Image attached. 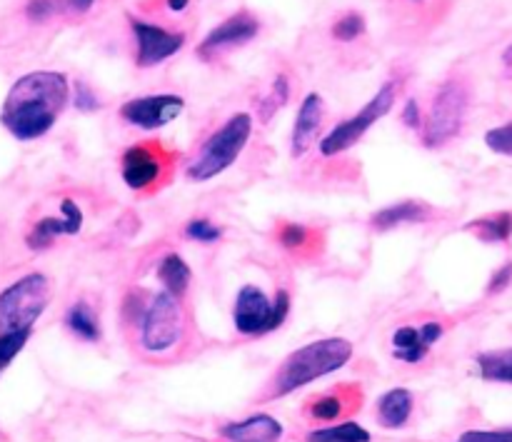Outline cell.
<instances>
[{
  "instance_id": "1",
  "label": "cell",
  "mask_w": 512,
  "mask_h": 442,
  "mask_svg": "<svg viewBox=\"0 0 512 442\" xmlns=\"http://www.w3.org/2000/svg\"><path fill=\"white\" fill-rule=\"evenodd\" d=\"M70 103V80L60 70H33L10 85L0 110V123L20 143L43 138Z\"/></svg>"
},
{
  "instance_id": "2",
  "label": "cell",
  "mask_w": 512,
  "mask_h": 442,
  "mask_svg": "<svg viewBox=\"0 0 512 442\" xmlns=\"http://www.w3.org/2000/svg\"><path fill=\"white\" fill-rule=\"evenodd\" d=\"M353 343L345 338H320L313 343L303 345V348L293 350L283 363L275 368L270 380L265 383L263 393L258 395L260 403H270V400H280L293 395L295 390L305 388V385L315 383L320 378L338 373L353 358Z\"/></svg>"
},
{
  "instance_id": "3",
  "label": "cell",
  "mask_w": 512,
  "mask_h": 442,
  "mask_svg": "<svg viewBox=\"0 0 512 442\" xmlns=\"http://www.w3.org/2000/svg\"><path fill=\"white\" fill-rule=\"evenodd\" d=\"M190 318L183 298L160 288L158 293H148L138 320L128 333L135 335L140 353L148 358H168L178 353L180 345L188 338Z\"/></svg>"
},
{
  "instance_id": "4",
  "label": "cell",
  "mask_w": 512,
  "mask_h": 442,
  "mask_svg": "<svg viewBox=\"0 0 512 442\" xmlns=\"http://www.w3.org/2000/svg\"><path fill=\"white\" fill-rule=\"evenodd\" d=\"M250 135H253V115H230L220 128L208 135L195 158L185 165V178L190 183H210L213 178L223 175L225 170L238 163L243 150L248 148Z\"/></svg>"
},
{
  "instance_id": "5",
  "label": "cell",
  "mask_w": 512,
  "mask_h": 442,
  "mask_svg": "<svg viewBox=\"0 0 512 442\" xmlns=\"http://www.w3.org/2000/svg\"><path fill=\"white\" fill-rule=\"evenodd\" d=\"M293 298L285 288L273 295L258 285L248 283L238 290L233 303V328L240 338H265L285 325Z\"/></svg>"
},
{
  "instance_id": "6",
  "label": "cell",
  "mask_w": 512,
  "mask_h": 442,
  "mask_svg": "<svg viewBox=\"0 0 512 442\" xmlns=\"http://www.w3.org/2000/svg\"><path fill=\"white\" fill-rule=\"evenodd\" d=\"M470 110V85L463 78H448L440 83L425 110V123L420 130V143L425 148H443L458 138L465 128Z\"/></svg>"
},
{
  "instance_id": "7",
  "label": "cell",
  "mask_w": 512,
  "mask_h": 442,
  "mask_svg": "<svg viewBox=\"0 0 512 442\" xmlns=\"http://www.w3.org/2000/svg\"><path fill=\"white\" fill-rule=\"evenodd\" d=\"M175 153L158 140H143L120 155V178L135 195H155L173 180Z\"/></svg>"
},
{
  "instance_id": "8",
  "label": "cell",
  "mask_w": 512,
  "mask_h": 442,
  "mask_svg": "<svg viewBox=\"0 0 512 442\" xmlns=\"http://www.w3.org/2000/svg\"><path fill=\"white\" fill-rule=\"evenodd\" d=\"M400 90H403V80H385V83L380 85L378 93L363 105L360 113L350 115L343 123L333 125V128L320 138V155H323V158H335V155L345 153V150H350L353 145H358L360 140L365 138V133L395 108Z\"/></svg>"
},
{
  "instance_id": "9",
  "label": "cell",
  "mask_w": 512,
  "mask_h": 442,
  "mask_svg": "<svg viewBox=\"0 0 512 442\" xmlns=\"http://www.w3.org/2000/svg\"><path fill=\"white\" fill-rule=\"evenodd\" d=\"M50 280L43 273H28L0 293V333L33 330L50 305Z\"/></svg>"
},
{
  "instance_id": "10",
  "label": "cell",
  "mask_w": 512,
  "mask_h": 442,
  "mask_svg": "<svg viewBox=\"0 0 512 442\" xmlns=\"http://www.w3.org/2000/svg\"><path fill=\"white\" fill-rule=\"evenodd\" d=\"M130 35H133V60L138 68H155V65L165 63L188 43V33L183 30L165 28V25L153 23V20L135 18L128 15Z\"/></svg>"
},
{
  "instance_id": "11",
  "label": "cell",
  "mask_w": 512,
  "mask_h": 442,
  "mask_svg": "<svg viewBox=\"0 0 512 442\" xmlns=\"http://www.w3.org/2000/svg\"><path fill=\"white\" fill-rule=\"evenodd\" d=\"M445 333H448V320L433 318V315L403 323L390 335V355L403 365H420L430 358Z\"/></svg>"
},
{
  "instance_id": "12",
  "label": "cell",
  "mask_w": 512,
  "mask_h": 442,
  "mask_svg": "<svg viewBox=\"0 0 512 442\" xmlns=\"http://www.w3.org/2000/svg\"><path fill=\"white\" fill-rule=\"evenodd\" d=\"M260 28H263V25H260V18H255L250 10H238V13H233L230 18H225L223 23L215 25V28L200 40L195 55H198L203 63H215V60L225 58V55L233 53V50L245 48L248 43H253L260 35Z\"/></svg>"
},
{
  "instance_id": "13",
  "label": "cell",
  "mask_w": 512,
  "mask_h": 442,
  "mask_svg": "<svg viewBox=\"0 0 512 442\" xmlns=\"http://www.w3.org/2000/svg\"><path fill=\"white\" fill-rule=\"evenodd\" d=\"M185 110V98L175 93H155L130 98L120 105L118 115L123 123L138 130H158L178 120Z\"/></svg>"
},
{
  "instance_id": "14",
  "label": "cell",
  "mask_w": 512,
  "mask_h": 442,
  "mask_svg": "<svg viewBox=\"0 0 512 442\" xmlns=\"http://www.w3.org/2000/svg\"><path fill=\"white\" fill-rule=\"evenodd\" d=\"M85 213L73 198H63L58 203V210L50 215H43L40 220H35L33 228L25 235V245L35 253L40 250H48L58 243L60 238H70V235H78L83 230Z\"/></svg>"
},
{
  "instance_id": "15",
  "label": "cell",
  "mask_w": 512,
  "mask_h": 442,
  "mask_svg": "<svg viewBox=\"0 0 512 442\" xmlns=\"http://www.w3.org/2000/svg\"><path fill=\"white\" fill-rule=\"evenodd\" d=\"M363 405V390L358 385H340V388L328 390L323 395H315L305 403L303 415L310 423H338L348 418Z\"/></svg>"
},
{
  "instance_id": "16",
  "label": "cell",
  "mask_w": 512,
  "mask_h": 442,
  "mask_svg": "<svg viewBox=\"0 0 512 442\" xmlns=\"http://www.w3.org/2000/svg\"><path fill=\"white\" fill-rule=\"evenodd\" d=\"M325 120V100L320 93H308L295 113L293 130H290V155L303 158L315 143H320V130Z\"/></svg>"
},
{
  "instance_id": "17",
  "label": "cell",
  "mask_w": 512,
  "mask_h": 442,
  "mask_svg": "<svg viewBox=\"0 0 512 442\" xmlns=\"http://www.w3.org/2000/svg\"><path fill=\"white\" fill-rule=\"evenodd\" d=\"M275 240H278L280 248L285 253H290L298 260H313L323 253V230L310 228L305 223H290V220H283V223L275 228Z\"/></svg>"
},
{
  "instance_id": "18",
  "label": "cell",
  "mask_w": 512,
  "mask_h": 442,
  "mask_svg": "<svg viewBox=\"0 0 512 442\" xmlns=\"http://www.w3.org/2000/svg\"><path fill=\"white\" fill-rule=\"evenodd\" d=\"M435 218L433 205L423 203V200H400V203L388 205V208L378 210L370 215V228L385 233V230L400 228V225H420Z\"/></svg>"
},
{
  "instance_id": "19",
  "label": "cell",
  "mask_w": 512,
  "mask_h": 442,
  "mask_svg": "<svg viewBox=\"0 0 512 442\" xmlns=\"http://www.w3.org/2000/svg\"><path fill=\"white\" fill-rule=\"evenodd\" d=\"M220 435L228 442H280L283 440V423L273 415L258 413L223 425Z\"/></svg>"
},
{
  "instance_id": "20",
  "label": "cell",
  "mask_w": 512,
  "mask_h": 442,
  "mask_svg": "<svg viewBox=\"0 0 512 442\" xmlns=\"http://www.w3.org/2000/svg\"><path fill=\"white\" fill-rule=\"evenodd\" d=\"M415 413V395L408 388H393L375 403V420L385 430H400L410 423Z\"/></svg>"
},
{
  "instance_id": "21",
  "label": "cell",
  "mask_w": 512,
  "mask_h": 442,
  "mask_svg": "<svg viewBox=\"0 0 512 442\" xmlns=\"http://www.w3.org/2000/svg\"><path fill=\"white\" fill-rule=\"evenodd\" d=\"M65 328L80 343H100L103 340V323H100V313L95 310L93 303L88 300H75L63 318Z\"/></svg>"
},
{
  "instance_id": "22",
  "label": "cell",
  "mask_w": 512,
  "mask_h": 442,
  "mask_svg": "<svg viewBox=\"0 0 512 442\" xmlns=\"http://www.w3.org/2000/svg\"><path fill=\"white\" fill-rule=\"evenodd\" d=\"M155 278H158L160 288L185 300L190 285H193V268L185 263L183 255L165 253L155 265Z\"/></svg>"
},
{
  "instance_id": "23",
  "label": "cell",
  "mask_w": 512,
  "mask_h": 442,
  "mask_svg": "<svg viewBox=\"0 0 512 442\" xmlns=\"http://www.w3.org/2000/svg\"><path fill=\"white\" fill-rule=\"evenodd\" d=\"M465 233L473 235L478 243L498 245L508 243L512 238V213L510 210H498V213H488L483 218H475L465 225Z\"/></svg>"
},
{
  "instance_id": "24",
  "label": "cell",
  "mask_w": 512,
  "mask_h": 442,
  "mask_svg": "<svg viewBox=\"0 0 512 442\" xmlns=\"http://www.w3.org/2000/svg\"><path fill=\"white\" fill-rule=\"evenodd\" d=\"M475 368L485 383L512 385V348L488 350L475 358Z\"/></svg>"
},
{
  "instance_id": "25",
  "label": "cell",
  "mask_w": 512,
  "mask_h": 442,
  "mask_svg": "<svg viewBox=\"0 0 512 442\" xmlns=\"http://www.w3.org/2000/svg\"><path fill=\"white\" fill-rule=\"evenodd\" d=\"M303 442H373V435L363 425L345 420V423H330L325 428L310 430Z\"/></svg>"
},
{
  "instance_id": "26",
  "label": "cell",
  "mask_w": 512,
  "mask_h": 442,
  "mask_svg": "<svg viewBox=\"0 0 512 442\" xmlns=\"http://www.w3.org/2000/svg\"><path fill=\"white\" fill-rule=\"evenodd\" d=\"M288 100H290V78L285 73H280L278 78L273 80V85H270L268 95H265V98L258 103L260 123H270V120H273V115L280 113Z\"/></svg>"
},
{
  "instance_id": "27",
  "label": "cell",
  "mask_w": 512,
  "mask_h": 442,
  "mask_svg": "<svg viewBox=\"0 0 512 442\" xmlns=\"http://www.w3.org/2000/svg\"><path fill=\"white\" fill-rule=\"evenodd\" d=\"M365 33H368V20H365V15L360 10H348V13L335 18V23L330 25V35L338 43H355Z\"/></svg>"
},
{
  "instance_id": "28",
  "label": "cell",
  "mask_w": 512,
  "mask_h": 442,
  "mask_svg": "<svg viewBox=\"0 0 512 442\" xmlns=\"http://www.w3.org/2000/svg\"><path fill=\"white\" fill-rule=\"evenodd\" d=\"M33 330H13V333H0V375L10 368L15 358L23 353V348L28 345Z\"/></svg>"
},
{
  "instance_id": "29",
  "label": "cell",
  "mask_w": 512,
  "mask_h": 442,
  "mask_svg": "<svg viewBox=\"0 0 512 442\" xmlns=\"http://www.w3.org/2000/svg\"><path fill=\"white\" fill-rule=\"evenodd\" d=\"M185 238L193 240V243H200V245H215L220 243V238H223V228L220 225H215L210 218H193L185 223L183 228Z\"/></svg>"
},
{
  "instance_id": "30",
  "label": "cell",
  "mask_w": 512,
  "mask_h": 442,
  "mask_svg": "<svg viewBox=\"0 0 512 442\" xmlns=\"http://www.w3.org/2000/svg\"><path fill=\"white\" fill-rule=\"evenodd\" d=\"M60 13H65V0H28L25 3V18L30 23H48Z\"/></svg>"
},
{
  "instance_id": "31",
  "label": "cell",
  "mask_w": 512,
  "mask_h": 442,
  "mask_svg": "<svg viewBox=\"0 0 512 442\" xmlns=\"http://www.w3.org/2000/svg\"><path fill=\"white\" fill-rule=\"evenodd\" d=\"M485 145H488L493 153L508 155V158H512V123L490 128L488 133H485Z\"/></svg>"
},
{
  "instance_id": "32",
  "label": "cell",
  "mask_w": 512,
  "mask_h": 442,
  "mask_svg": "<svg viewBox=\"0 0 512 442\" xmlns=\"http://www.w3.org/2000/svg\"><path fill=\"white\" fill-rule=\"evenodd\" d=\"M73 105L80 113H95V110L103 108V100L98 98V93L85 80H78L73 85Z\"/></svg>"
},
{
  "instance_id": "33",
  "label": "cell",
  "mask_w": 512,
  "mask_h": 442,
  "mask_svg": "<svg viewBox=\"0 0 512 442\" xmlns=\"http://www.w3.org/2000/svg\"><path fill=\"white\" fill-rule=\"evenodd\" d=\"M455 442H512V428L465 430Z\"/></svg>"
},
{
  "instance_id": "34",
  "label": "cell",
  "mask_w": 512,
  "mask_h": 442,
  "mask_svg": "<svg viewBox=\"0 0 512 442\" xmlns=\"http://www.w3.org/2000/svg\"><path fill=\"white\" fill-rule=\"evenodd\" d=\"M400 120H403L405 128L410 130H423V123H425V113L423 108H420V103L415 98H408L405 100L403 110H400Z\"/></svg>"
},
{
  "instance_id": "35",
  "label": "cell",
  "mask_w": 512,
  "mask_h": 442,
  "mask_svg": "<svg viewBox=\"0 0 512 442\" xmlns=\"http://www.w3.org/2000/svg\"><path fill=\"white\" fill-rule=\"evenodd\" d=\"M512 283V260L503 265V268H498L493 273V278L488 280V295H498L503 293L505 288Z\"/></svg>"
},
{
  "instance_id": "36",
  "label": "cell",
  "mask_w": 512,
  "mask_h": 442,
  "mask_svg": "<svg viewBox=\"0 0 512 442\" xmlns=\"http://www.w3.org/2000/svg\"><path fill=\"white\" fill-rule=\"evenodd\" d=\"M98 0H65V10L73 15H85L95 8Z\"/></svg>"
},
{
  "instance_id": "37",
  "label": "cell",
  "mask_w": 512,
  "mask_h": 442,
  "mask_svg": "<svg viewBox=\"0 0 512 442\" xmlns=\"http://www.w3.org/2000/svg\"><path fill=\"white\" fill-rule=\"evenodd\" d=\"M500 65H503V75H505V78L512 80V43L503 50V55H500Z\"/></svg>"
},
{
  "instance_id": "38",
  "label": "cell",
  "mask_w": 512,
  "mask_h": 442,
  "mask_svg": "<svg viewBox=\"0 0 512 442\" xmlns=\"http://www.w3.org/2000/svg\"><path fill=\"white\" fill-rule=\"evenodd\" d=\"M163 3L170 13H185L190 8V0H163Z\"/></svg>"
},
{
  "instance_id": "39",
  "label": "cell",
  "mask_w": 512,
  "mask_h": 442,
  "mask_svg": "<svg viewBox=\"0 0 512 442\" xmlns=\"http://www.w3.org/2000/svg\"><path fill=\"white\" fill-rule=\"evenodd\" d=\"M408 3H413V5H425V3H428V0H408Z\"/></svg>"
}]
</instances>
